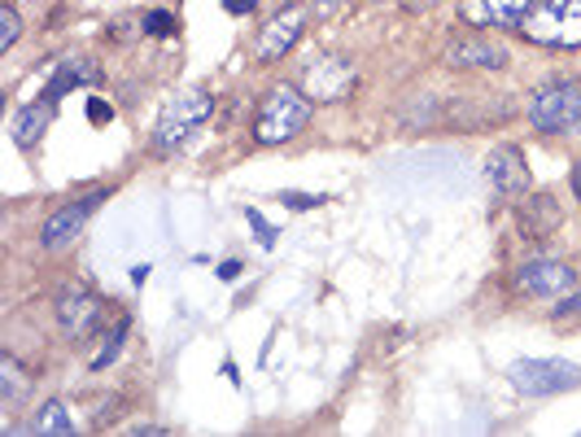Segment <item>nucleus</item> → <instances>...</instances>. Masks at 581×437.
<instances>
[{"label": "nucleus", "mask_w": 581, "mask_h": 437, "mask_svg": "<svg viewBox=\"0 0 581 437\" xmlns=\"http://www.w3.org/2000/svg\"><path fill=\"white\" fill-rule=\"evenodd\" d=\"M486 180H490V189H495L503 202L524 197V193H529V162H524V153L516 145L490 149V157H486Z\"/></svg>", "instance_id": "9d476101"}, {"label": "nucleus", "mask_w": 581, "mask_h": 437, "mask_svg": "<svg viewBox=\"0 0 581 437\" xmlns=\"http://www.w3.org/2000/svg\"><path fill=\"white\" fill-rule=\"evenodd\" d=\"M211 110H215L211 88H184V92H175V96L162 105V114H157L153 149H157V153H175V149L184 145V141L211 119Z\"/></svg>", "instance_id": "f03ea898"}, {"label": "nucleus", "mask_w": 581, "mask_h": 437, "mask_svg": "<svg viewBox=\"0 0 581 437\" xmlns=\"http://www.w3.org/2000/svg\"><path fill=\"white\" fill-rule=\"evenodd\" d=\"M310 105H315V101H310L302 88H293V83L272 88V92L263 96V105H258V119H254L258 145H285V141H293V136L310 123Z\"/></svg>", "instance_id": "f257e3e1"}, {"label": "nucleus", "mask_w": 581, "mask_h": 437, "mask_svg": "<svg viewBox=\"0 0 581 437\" xmlns=\"http://www.w3.org/2000/svg\"><path fill=\"white\" fill-rule=\"evenodd\" d=\"M128 434H166V429H157V425H132Z\"/></svg>", "instance_id": "cd10ccee"}, {"label": "nucleus", "mask_w": 581, "mask_h": 437, "mask_svg": "<svg viewBox=\"0 0 581 437\" xmlns=\"http://www.w3.org/2000/svg\"><path fill=\"white\" fill-rule=\"evenodd\" d=\"M529 9H533V0H459V18L468 27H503V31H516Z\"/></svg>", "instance_id": "ddd939ff"}, {"label": "nucleus", "mask_w": 581, "mask_h": 437, "mask_svg": "<svg viewBox=\"0 0 581 437\" xmlns=\"http://www.w3.org/2000/svg\"><path fill=\"white\" fill-rule=\"evenodd\" d=\"M236 276H241V263H236V258H227V263L218 267V281H236Z\"/></svg>", "instance_id": "a878e982"}, {"label": "nucleus", "mask_w": 581, "mask_h": 437, "mask_svg": "<svg viewBox=\"0 0 581 437\" xmlns=\"http://www.w3.org/2000/svg\"><path fill=\"white\" fill-rule=\"evenodd\" d=\"M511 385L529 398H551V394H569L581 385V367L564 359H520L511 364Z\"/></svg>", "instance_id": "39448f33"}, {"label": "nucleus", "mask_w": 581, "mask_h": 437, "mask_svg": "<svg viewBox=\"0 0 581 437\" xmlns=\"http://www.w3.org/2000/svg\"><path fill=\"white\" fill-rule=\"evenodd\" d=\"M441 62L450 71H503L508 67V49L490 35H455L441 49Z\"/></svg>", "instance_id": "6e6552de"}, {"label": "nucleus", "mask_w": 581, "mask_h": 437, "mask_svg": "<svg viewBox=\"0 0 581 437\" xmlns=\"http://www.w3.org/2000/svg\"><path fill=\"white\" fill-rule=\"evenodd\" d=\"M516 285L529 297H560V293H569L578 285V276H573V267H564L555 258H538V263H524L516 272Z\"/></svg>", "instance_id": "f8f14e48"}, {"label": "nucleus", "mask_w": 581, "mask_h": 437, "mask_svg": "<svg viewBox=\"0 0 581 437\" xmlns=\"http://www.w3.org/2000/svg\"><path fill=\"white\" fill-rule=\"evenodd\" d=\"M529 123L551 136L581 132V79H551L529 101Z\"/></svg>", "instance_id": "20e7f679"}, {"label": "nucleus", "mask_w": 581, "mask_h": 437, "mask_svg": "<svg viewBox=\"0 0 581 437\" xmlns=\"http://www.w3.org/2000/svg\"><path fill=\"white\" fill-rule=\"evenodd\" d=\"M524 40L547 49H578L581 44V0H533V9L516 27Z\"/></svg>", "instance_id": "7ed1b4c3"}, {"label": "nucleus", "mask_w": 581, "mask_h": 437, "mask_svg": "<svg viewBox=\"0 0 581 437\" xmlns=\"http://www.w3.org/2000/svg\"><path fill=\"white\" fill-rule=\"evenodd\" d=\"M573 193H578V202H581V162H578V171H573Z\"/></svg>", "instance_id": "c85d7f7f"}, {"label": "nucleus", "mask_w": 581, "mask_h": 437, "mask_svg": "<svg viewBox=\"0 0 581 437\" xmlns=\"http://www.w3.org/2000/svg\"><path fill=\"white\" fill-rule=\"evenodd\" d=\"M74 420H71V407L62 398H49L35 416V434H71Z\"/></svg>", "instance_id": "dca6fc26"}, {"label": "nucleus", "mask_w": 581, "mask_h": 437, "mask_svg": "<svg viewBox=\"0 0 581 437\" xmlns=\"http://www.w3.org/2000/svg\"><path fill=\"white\" fill-rule=\"evenodd\" d=\"M53 114H58V101H49V96H40V101H31L18 119H13V141L22 149H31L44 132H49V123H53Z\"/></svg>", "instance_id": "2eb2a0df"}, {"label": "nucleus", "mask_w": 581, "mask_h": 437, "mask_svg": "<svg viewBox=\"0 0 581 437\" xmlns=\"http://www.w3.org/2000/svg\"><path fill=\"white\" fill-rule=\"evenodd\" d=\"M27 385H31V380H27V372L18 367V359H13V355H0V398H4V403H18V398L27 394Z\"/></svg>", "instance_id": "f3484780"}, {"label": "nucleus", "mask_w": 581, "mask_h": 437, "mask_svg": "<svg viewBox=\"0 0 581 437\" xmlns=\"http://www.w3.org/2000/svg\"><path fill=\"white\" fill-rule=\"evenodd\" d=\"M245 218L254 223V232H258V241H263V245H276V227L258 215V211H245Z\"/></svg>", "instance_id": "4be33fe9"}, {"label": "nucleus", "mask_w": 581, "mask_h": 437, "mask_svg": "<svg viewBox=\"0 0 581 437\" xmlns=\"http://www.w3.org/2000/svg\"><path fill=\"white\" fill-rule=\"evenodd\" d=\"M88 83H101V67H96L92 58H62V62L53 67V79H49L44 96H49V101H62L71 88H88Z\"/></svg>", "instance_id": "4468645a"}, {"label": "nucleus", "mask_w": 581, "mask_h": 437, "mask_svg": "<svg viewBox=\"0 0 581 437\" xmlns=\"http://www.w3.org/2000/svg\"><path fill=\"white\" fill-rule=\"evenodd\" d=\"M281 202H285L289 211H315V206H324L328 197H319V193L310 197V193H293V189H285V193H281Z\"/></svg>", "instance_id": "aec40b11"}, {"label": "nucleus", "mask_w": 581, "mask_h": 437, "mask_svg": "<svg viewBox=\"0 0 581 437\" xmlns=\"http://www.w3.org/2000/svg\"><path fill=\"white\" fill-rule=\"evenodd\" d=\"M128 328H132V319L123 315V319H114V328H110V337H105V346L92 355V372H101V367H110L119 359V350H123V337H128Z\"/></svg>", "instance_id": "a211bd4d"}, {"label": "nucleus", "mask_w": 581, "mask_h": 437, "mask_svg": "<svg viewBox=\"0 0 581 437\" xmlns=\"http://www.w3.org/2000/svg\"><path fill=\"white\" fill-rule=\"evenodd\" d=\"M564 315H581V293H573V297H564V302L555 306V319H564Z\"/></svg>", "instance_id": "b1692460"}, {"label": "nucleus", "mask_w": 581, "mask_h": 437, "mask_svg": "<svg viewBox=\"0 0 581 437\" xmlns=\"http://www.w3.org/2000/svg\"><path fill=\"white\" fill-rule=\"evenodd\" d=\"M88 119H92V123H110V119H114V110H110L105 101H96V96H92V101H88Z\"/></svg>", "instance_id": "5701e85b"}, {"label": "nucleus", "mask_w": 581, "mask_h": 437, "mask_svg": "<svg viewBox=\"0 0 581 437\" xmlns=\"http://www.w3.org/2000/svg\"><path fill=\"white\" fill-rule=\"evenodd\" d=\"M342 4H346V0H315V13H319V18H324V13H337V9H342Z\"/></svg>", "instance_id": "bb28decb"}, {"label": "nucleus", "mask_w": 581, "mask_h": 437, "mask_svg": "<svg viewBox=\"0 0 581 437\" xmlns=\"http://www.w3.org/2000/svg\"><path fill=\"white\" fill-rule=\"evenodd\" d=\"M18 31H22V18H18V9L4 0V4H0V53H9V49H13Z\"/></svg>", "instance_id": "6ab92c4d"}, {"label": "nucleus", "mask_w": 581, "mask_h": 437, "mask_svg": "<svg viewBox=\"0 0 581 437\" xmlns=\"http://www.w3.org/2000/svg\"><path fill=\"white\" fill-rule=\"evenodd\" d=\"M355 83H359V71H355V62L342 58V53H324V58H315V62L302 71V92H306L310 101H319V105L346 101V96L355 92Z\"/></svg>", "instance_id": "423d86ee"}, {"label": "nucleus", "mask_w": 581, "mask_h": 437, "mask_svg": "<svg viewBox=\"0 0 581 437\" xmlns=\"http://www.w3.org/2000/svg\"><path fill=\"white\" fill-rule=\"evenodd\" d=\"M254 4H258V0H223V9L236 13V18H241V13H254Z\"/></svg>", "instance_id": "393cba45"}, {"label": "nucleus", "mask_w": 581, "mask_h": 437, "mask_svg": "<svg viewBox=\"0 0 581 437\" xmlns=\"http://www.w3.org/2000/svg\"><path fill=\"white\" fill-rule=\"evenodd\" d=\"M105 202V193L96 189V193H88V197H79V202H71V206H62V211H53V215L44 218V227H40V245L44 250H67V245H74V236L88 227V218H92V211Z\"/></svg>", "instance_id": "1a4fd4ad"}, {"label": "nucleus", "mask_w": 581, "mask_h": 437, "mask_svg": "<svg viewBox=\"0 0 581 437\" xmlns=\"http://www.w3.org/2000/svg\"><path fill=\"white\" fill-rule=\"evenodd\" d=\"M306 18H310V9H306V4H285L276 18H267V27L258 31V44H254V58H258L263 67L281 62L293 44L302 40V31H306Z\"/></svg>", "instance_id": "0eeeda50"}, {"label": "nucleus", "mask_w": 581, "mask_h": 437, "mask_svg": "<svg viewBox=\"0 0 581 437\" xmlns=\"http://www.w3.org/2000/svg\"><path fill=\"white\" fill-rule=\"evenodd\" d=\"M145 31L149 35H171V31H175V18H171L166 9H153L145 18Z\"/></svg>", "instance_id": "412c9836"}, {"label": "nucleus", "mask_w": 581, "mask_h": 437, "mask_svg": "<svg viewBox=\"0 0 581 437\" xmlns=\"http://www.w3.org/2000/svg\"><path fill=\"white\" fill-rule=\"evenodd\" d=\"M58 324L62 333L79 342V337H92L101 328V297L88 293L83 285H71V289L58 293Z\"/></svg>", "instance_id": "9b49d317"}]
</instances>
